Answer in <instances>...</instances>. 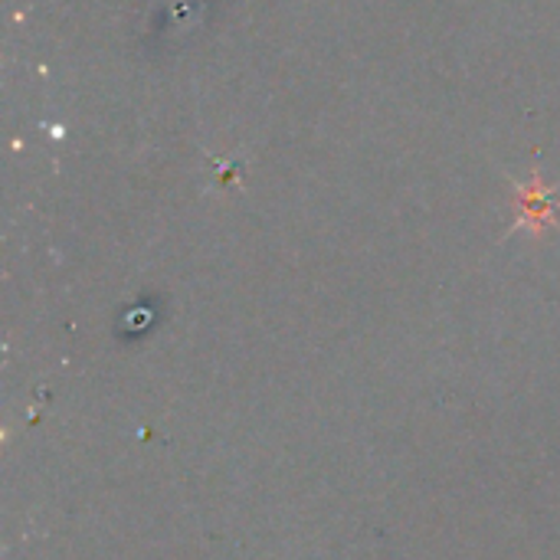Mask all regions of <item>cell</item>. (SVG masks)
<instances>
[{"label": "cell", "instance_id": "1", "mask_svg": "<svg viewBox=\"0 0 560 560\" xmlns=\"http://www.w3.org/2000/svg\"><path fill=\"white\" fill-rule=\"evenodd\" d=\"M512 207H515L512 233L528 230V233L541 236L545 230H555L560 223L558 190H555V184H548L541 177V171H532V177L525 184H515Z\"/></svg>", "mask_w": 560, "mask_h": 560}]
</instances>
